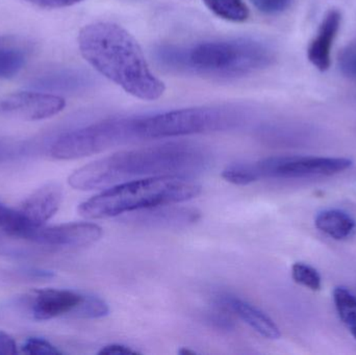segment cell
<instances>
[{
  "label": "cell",
  "instance_id": "6da1fadb",
  "mask_svg": "<svg viewBox=\"0 0 356 355\" xmlns=\"http://www.w3.org/2000/svg\"><path fill=\"white\" fill-rule=\"evenodd\" d=\"M209 162V154L200 146L172 142L100 158L75 170L68 183L73 189L91 191L137 177L191 176L204 170Z\"/></svg>",
  "mask_w": 356,
  "mask_h": 355
},
{
  "label": "cell",
  "instance_id": "7a4b0ae2",
  "mask_svg": "<svg viewBox=\"0 0 356 355\" xmlns=\"http://www.w3.org/2000/svg\"><path fill=\"white\" fill-rule=\"evenodd\" d=\"M81 56L100 74L134 97L154 101L164 95L165 83L152 72L137 40L120 25L94 22L79 35Z\"/></svg>",
  "mask_w": 356,
  "mask_h": 355
},
{
  "label": "cell",
  "instance_id": "3957f363",
  "mask_svg": "<svg viewBox=\"0 0 356 355\" xmlns=\"http://www.w3.org/2000/svg\"><path fill=\"white\" fill-rule=\"evenodd\" d=\"M158 58L170 69L211 79L246 76L274 62L273 50L251 38L211 40L188 47L163 46Z\"/></svg>",
  "mask_w": 356,
  "mask_h": 355
},
{
  "label": "cell",
  "instance_id": "277c9868",
  "mask_svg": "<svg viewBox=\"0 0 356 355\" xmlns=\"http://www.w3.org/2000/svg\"><path fill=\"white\" fill-rule=\"evenodd\" d=\"M201 185L190 176L164 175L134 179L115 185L79 206V213L87 219H106L136 210L180 204L196 198Z\"/></svg>",
  "mask_w": 356,
  "mask_h": 355
},
{
  "label": "cell",
  "instance_id": "5b68a950",
  "mask_svg": "<svg viewBox=\"0 0 356 355\" xmlns=\"http://www.w3.org/2000/svg\"><path fill=\"white\" fill-rule=\"evenodd\" d=\"M240 119L234 108H180L140 116V133L142 140H148L213 133L234 127Z\"/></svg>",
  "mask_w": 356,
  "mask_h": 355
},
{
  "label": "cell",
  "instance_id": "8992f818",
  "mask_svg": "<svg viewBox=\"0 0 356 355\" xmlns=\"http://www.w3.org/2000/svg\"><path fill=\"white\" fill-rule=\"evenodd\" d=\"M140 140L138 117L111 118L63 133L52 143L56 160H77Z\"/></svg>",
  "mask_w": 356,
  "mask_h": 355
},
{
  "label": "cell",
  "instance_id": "52a82bcc",
  "mask_svg": "<svg viewBox=\"0 0 356 355\" xmlns=\"http://www.w3.org/2000/svg\"><path fill=\"white\" fill-rule=\"evenodd\" d=\"M254 181L261 179H302V177L332 176L350 168L353 162L344 158H316V156H274L250 163Z\"/></svg>",
  "mask_w": 356,
  "mask_h": 355
},
{
  "label": "cell",
  "instance_id": "ba28073f",
  "mask_svg": "<svg viewBox=\"0 0 356 355\" xmlns=\"http://www.w3.org/2000/svg\"><path fill=\"white\" fill-rule=\"evenodd\" d=\"M102 237V229L99 225L79 222L49 227L33 225L27 231L24 240L49 247L73 249L92 245Z\"/></svg>",
  "mask_w": 356,
  "mask_h": 355
},
{
  "label": "cell",
  "instance_id": "9c48e42d",
  "mask_svg": "<svg viewBox=\"0 0 356 355\" xmlns=\"http://www.w3.org/2000/svg\"><path fill=\"white\" fill-rule=\"evenodd\" d=\"M66 106L64 98L40 92H18L0 101V112L27 121L51 118Z\"/></svg>",
  "mask_w": 356,
  "mask_h": 355
},
{
  "label": "cell",
  "instance_id": "30bf717a",
  "mask_svg": "<svg viewBox=\"0 0 356 355\" xmlns=\"http://www.w3.org/2000/svg\"><path fill=\"white\" fill-rule=\"evenodd\" d=\"M162 204L125 214L123 222L154 229H179L194 224L200 219V213L195 208Z\"/></svg>",
  "mask_w": 356,
  "mask_h": 355
},
{
  "label": "cell",
  "instance_id": "8fae6325",
  "mask_svg": "<svg viewBox=\"0 0 356 355\" xmlns=\"http://www.w3.org/2000/svg\"><path fill=\"white\" fill-rule=\"evenodd\" d=\"M83 294L69 290L46 289L33 292L29 298L31 316L38 321L51 320L71 315L81 302Z\"/></svg>",
  "mask_w": 356,
  "mask_h": 355
},
{
  "label": "cell",
  "instance_id": "7c38bea8",
  "mask_svg": "<svg viewBox=\"0 0 356 355\" xmlns=\"http://www.w3.org/2000/svg\"><path fill=\"white\" fill-rule=\"evenodd\" d=\"M342 15L338 10H330L324 17L317 35L307 48V58L314 67L325 72L332 64V48L338 35Z\"/></svg>",
  "mask_w": 356,
  "mask_h": 355
},
{
  "label": "cell",
  "instance_id": "4fadbf2b",
  "mask_svg": "<svg viewBox=\"0 0 356 355\" xmlns=\"http://www.w3.org/2000/svg\"><path fill=\"white\" fill-rule=\"evenodd\" d=\"M63 193L60 185L47 183L33 192L21 206L20 212L33 225H44L46 221L54 216L60 204Z\"/></svg>",
  "mask_w": 356,
  "mask_h": 355
},
{
  "label": "cell",
  "instance_id": "5bb4252c",
  "mask_svg": "<svg viewBox=\"0 0 356 355\" xmlns=\"http://www.w3.org/2000/svg\"><path fill=\"white\" fill-rule=\"evenodd\" d=\"M218 304L234 313L241 320L266 339L278 340L282 337L280 329L270 317L241 298L223 295L218 299Z\"/></svg>",
  "mask_w": 356,
  "mask_h": 355
},
{
  "label": "cell",
  "instance_id": "9a60e30c",
  "mask_svg": "<svg viewBox=\"0 0 356 355\" xmlns=\"http://www.w3.org/2000/svg\"><path fill=\"white\" fill-rule=\"evenodd\" d=\"M29 48L22 40L0 38V79H10L20 72L29 58Z\"/></svg>",
  "mask_w": 356,
  "mask_h": 355
},
{
  "label": "cell",
  "instance_id": "2e32d148",
  "mask_svg": "<svg viewBox=\"0 0 356 355\" xmlns=\"http://www.w3.org/2000/svg\"><path fill=\"white\" fill-rule=\"evenodd\" d=\"M315 225L320 231L334 240H344L353 233L355 222L346 213L330 210L318 215Z\"/></svg>",
  "mask_w": 356,
  "mask_h": 355
},
{
  "label": "cell",
  "instance_id": "e0dca14e",
  "mask_svg": "<svg viewBox=\"0 0 356 355\" xmlns=\"http://www.w3.org/2000/svg\"><path fill=\"white\" fill-rule=\"evenodd\" d=\"M211 13L230 22H245L249 18V10L243 0H202Z\"/></svg>",
  "mask_w": 356,
  "mask_h": 355
},
{
  "label": "cell",
  "instance_id": "ac0fdd59",
  "mask_svg": "<svg viewBox=\"0 0 356 355\" xmlns=\"http://www.w3.org/2000/svg\"><path fill=\"white\" fill-rule=\"evenodd\" d=\"M33 225L20 210H14L0 201V229L2 231L23 239Z\"/></svg>",
  "mask_w": 356,
  "mask_h": 355
},
{
  "label": "cell",
  "instance_id": "d6986e66",
  "mask_svg": "<svg viewBox=\"0 0 356 355\" xmlns=\"http://www.w3.org/2000/svg\"><path fill=\"white\" fill-rule=\"evenodd\" d=\"M110 312L108 304L102 298L93 295H81V300L70 316L79 319H98L106 317Z\"/></svg>",
  "mask_w": 356,
  "mask_h": 355
},
{
  "label": "cell",
  "instance_id": "ffe728a7",
  "mask_svg": "<svg viewBox=\"0 0 356 355\" xmlns=\"http://www.w3.org/2000/svg\"><path fill=\"white\" fill-rule=\"evenodd\" d=\"M334 302L341 320L349 327L356 325V298L345 288H336Z\"/></svg>",
  "mask_w": 356,
  "mask_h": 355
},
{
  "label": "cell",
  "instance_id": "44dd1931",
  "mask_svg": "<svg viewBox=\"0 0 356 355\" xmlns=\"http://www.w3.org/2000/svg\"><path fill=\"white\" fill-rule=\"evenodd\" d=\"M35 87L43 88V89H67L73 88L77 85H81V75L73 72H54L44 75L41 79H38Z\"/></svg>",
  "mask_w": 356,
  "mask_h": 355
},
{
  "label": "cell",
  "instance_id": "7402d4cb",
  "mask_svg": "<svg viewBox=\"0 0 356 355\" xmlns=\"http://www.w3.org/2000/svg\"><path fill=\"white\" fill-rule=\"evenodd\" d=\"M292 277L295 283L312 291H320L322 287L321 276L313 267L303 263H296L292 267Z\"/></svg>",
  "mask_w": 356,
  "mask_h": 355
},
{
  "label": "cell",
  "instance_id": "603a6c76",
  "mask_svg": "<svg viewBox=\"0 0 356 355\" xmlns=\"http://www.w3.org/2000/svg\"><path fill=\"white\" fill-rule=\"evenodd\" d=\"M22 352L29 355H58L62 352L50 342L40 338H29L22 346Z\"/></svg>",
  "mask_w": 356,
  "mask_h": 355
},
{
  "label": "cell",
  "instance_id": "cb8c5ba5",
  "mask_svg": "<svg viewBox=\"0 0 356 355\" xmlns=\"http://www.w3.org/2000/svg\"><path fill=\"white\" fill-rule=\"evenodd\" d=\"M341 71L345 76L356 81V47L350 46L343 50L339 58Z\"/></svg>",
  "mask_w": 356,
  "mask_h": 355
},
{
  "label": "cell",
  "instance_id": "d4e9b609",
  "mask_svg": "<svg viewBox=\"0 0 356 355\" xmlns=\"http://www.w3.org/2000/svg\"><path fill=\"white\" fill-rule=\"evenodd\" d=\"M253 6L267 15H277L288 10L292 0H250Z\"/></svg>",
  "mask_w": 356,
  "mask_h": 355
},
{
  "label": "cell",
  "instance_id": "484cf974",
  "mask_svg": "<svg viewBox=\"0 0 356 355\" xmlns=\"http://www.w3.org/2000/svg\"><path fill=\"white\" fill-rule=\"evenodd\" d=\"M227 308L224 306H220L217 310L207 314V322L211 323L216 329L221 331H232L234 329V321L230 319L226 313Z\"/></svg>",
  "mask_w": 356,
  "mask_h": 355
},
{
  "label": "cell",
  "instance_id": "4316f807",
  "mask_svg": "<svg viewBox=\"0 0 356 355\" xmlns=\"http://www.w3.org/2000/svg\"><path fill=\"white\" fill-rule=\"evenodd\" d=\"M22 146L18 144L0 140V163L14 160L15 158L22 154Z\"/></svg>",
  "mask_w": 356,
  "mask_h": 355
},
{
  "label": "cell",
  "instance_id": "83f0119b",
  "mask_svg": "<svg viewBox=\"0 0 356 355\" xmlns=\"http://www.w3.org/2000/svg\"><path fill=\"white\" fill-rule=\"evenodd\" d=\"M29 3L46 8H66V6H74L83 0H25Z\"/></svg>",
  "mask_w": 356,
  "mask_h": 355
},
{
  "label": "cell",
  "instance_id": "f1b7e54d",
  "mask_svg": "<svg viewBox=\"0 0 356 355\" xmlns=\"http://www.w3.org/2000/svg\"><path fill=\"white\" fill-rule=\"evenodd\" d=\"M17 344L8 333L0 331V355H15Z\"/></svg>",
  "mask_w": 356,
  "mask_h": 355
},
{
  "label": "cell",
  "instance_id": "f546056e",
  "mask_svg": "<svg viewBox=\"0 0 356 355\" xmlns=\"http://www.w3.org/2000/svg\"><path fill=\"white\" fill-rule=\"evenodd\" d=\"M139 352L131 349L129 346L121 345V344H112V345H106L102 348L98 354L104 355H129L138 354Z\"/></svg>",
  "mask_w": 356,
  "mask_h": 355
},
{
  "label": "cell",
  "instance_id": "4dcf8cb0",
  "mask_svg": "<svg viewBox=\"0 0 356 355\" xmlns=\"http://www.w3.org/2000/svg\"><path fill=\"white\" fill-rule=\"evenodd\" d=\"M178 354L181 355H195L197 354V352H194V350L188 349V348H182V349L178 352Z\"/></svg>",
  "mask_w": 356,
  "mask_h": 355
},
{
  "label": "cell",
  "instance_id": "1f68e13d",
  "mask_svg": "<svg viewBox=\"0 0 356 355\" xmlns=\"http://www.w3.org/2000/svg\"><path fill=\"white\" fill-rule=\"evenodd\" d=\"M350 333L351 335L353 336V338H355V339L356 340V325H355V327H350Z\"/></svg>",
  "mask_w": 356,
  "mask_h": 355
}]
</instances>
